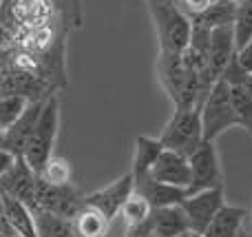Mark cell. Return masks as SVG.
<instances>
[{
  "instance_id": "1",
  "label": "cell",
  "mask_w": 252,
  "mask_h": 237,
  "mask_svg": "<svg viewBox=\"0 0 252 237\" xmlns=\"http://www.w3.org/2000/svg\"><path fill=\"white\" fill-rule=\"evenodd\" d=\"M161 53H184L190 42L192 20L170 0H146Z\"/></svg>"
},
{
  "instance_id": "2",
  "label": "cell",
  "mask_w": 252,
  "mask_h": 237,
  "mask_svg": "<svg viewBox=\"0 0 252 237\" xmlns=\"http://www.w3.org/2000/svg\"><path fill=\"white\" fill-rule=\"evenodd\" d=\"M58 129H60V100L56 93L44 100L42 109H40L38 122L33 127L29 142L25 149V162L33 169L40 175V171L44 169L47 160L53 155V146H56V137H58Z\"/></svg>"
},
{
  "instance_id": "3",
  "label": "cell",
  "mask_w": 252,
  "mask_h": 237,
  "mask_svg": "<svg viewBox=\"0 0 252 237\" xmlns=\"http://www.w3.org/2000/svg\"><path fill=\"white\" fill-rule=\"evenodd\" d=\"M232 127H239L237 113L232 109L230 100V84L223 78L210 87L208 96H206L204 104H201V131H204V140L215 142L223 131Z\"/></svg>"
},
{
  "instance_id": "4",
  "label": "cell",
  "mask_w": 252,
  "mask_h": 237,
  "mask_svg": "<svg viewBox=\"0 0 252 237\" xmlns=\"http://www.w3.org/2000/svg\"><path fill=\"white\" fill-rule=\"evenodd\" d=\"M164 149L177 151L182 155H190L197 146L204 142L201 131V109L199 106H186V109H175L173 118L168 120L164 133L159 135Z\"/></svg>"
},
{
  "instance_id": "5",
  "label": "cell",
  "mask_w": 252,
  "mask_h": 237,
  "mask_svg": "<svg viewBox=\"0 0 252 237\" xmlns=\"http://www.w3.org/2000/svg\"><path fill=\"white\" fill-rule=\"evenodd\" d=\"M188 164H190V184H188V195L197 193V191H208L223 186V171L221 162H219V153L215 142L204 140L190 155H188Z\"/></svg>"
},
{
  "instance_id": "6",
  "label": "cell",
  "mask_w": 252,
  "mask_h": 237,
  "mask_svg": "<svg viewBox=\"0 0 252 237\" xmlns=\"http://www.w3.org/2000/svg\"><path fill=\"white\" fill-rule=\"evenodd\" d=\"M82 204H84V195L73 184L53 186L38 177V189H35V200L31 211H47L73 220L75 213L82 208Z\"/></svg>"
},
{
  "instance_id": "7",
  "label": "cell",
  "mask_w": 252,
  "mask_h": 237,
  "mask_svg": "<svg viewBox=\"0 0 252 237\" xmlns=\"http://www.w3.org/2000/svg\"><path fill=\"white\" fill-rule=\"evenodd\" d=\"M223 204H226L223 186H219V189L197 191V193L186 195L179 206H182L184 215H186L188 231L190 233H204L206 226L210 224V220L217 215V211Z\"/></svg>"
},
{
  "instance_id": "8",
  "label": "cell",
  "mask_w": 252,
  "mask_h": 237,
  "mask_svg": "<svg viewBox=\"0 0 252 237\" xmlns=\"http://www.w3.org/2000/svg\"><path fill=\"white\" fill-rule=\"evenodd\" d=\"M130 193H133V175L126 173V175L118 177V180L111 182V184L84 195V204L95 206L97 211H102L109 220H115V217L120 215V208H122L124 200L128 198Z\"/></svg>"
},
{
  "instance_id": "9",
  "label": "cell",
  "mask_w": 252,
  "mask_h": 237,
  "mask_svg": "<svg viewBox=\"0 0 252 237\" xmlns=\"http://www.w3.org/2000/svg\"><path fill=\"white\" fill-rule=\"evenodd\" d=\"M44 100H31L27 102V106L22 109V113L16 118V122L2 133V149H7L9 153H13L16 158H22L27 149V142H29L33 127L38 122L40 109H42Z\"/></svg>"
},
{
  "instance_id": "10",
  "label": "cell",
  "mask_w": 252,
  "mask_h": 237,
  "mask_svg": "<svg viewBox=\"0 0 252 237\" xmlns=\"http://www.w3.org/2000/svg\"><path fill=\"white\" fill-rule=\"evenodd\" d=\"M0 222H2L4 233H13L18 237H38L35 235V220L33 211L20 200L11 198L0 189Z\"/></svg>"
},
{
  "instance_id": "11",
  "label": "cell",
  "mask_w": 252,
  "mask_h": 237,
  "mask_svg": "<svg viewBox=\"0 0 252 237\" xmlns=\"http://www.w3.org/2000/svg\"><path fill=\"white\" fill-rule=\"evenodd\" d=\"M148 175L157 182L182 186V189L188 191V184H190V164H188L186 155L177 153V151H170V149H161V153L157 155Z\"/></svg>"
},
{
  "instance_id": "12",
  "label": "cell",
  "mask_w": 252,
  "mask_h": 237,
  "mask_svg": "<svg viewBox=\"0 0 252 237\" xmlns=\"http://www.w3.org/2000/svg\"><path fill=\"white\" fill-rule=\"evenodd\" d=\"M0 189L31 208L35 200V189H38V173L25 162V158H16L9 173L0 180Z\"/></svg>"
},
{
  "instance_id": "13",
  "label": "cell",
  "mask_w": 252,
  "mask_h": 237,
  "mask_svg": "<svg viewBox=\"0 0 252 237\" xmlns=\"http://www.w3.org/2000/svg\"><path fill=\"white\" fill-rule=\"evenodd\" d=\"M133 189L137 193H142L148 200L151 208H164V206H175V204H182L184 198L188 195L186 189L182 186H173V184H164V182L153 180L151 175L142 177V180L133 182Z\"/></svg>"
},
{
  "instance_id": "14",
  "label": "cell",
  "mask_w": 252,
  "mask_h": 237,
  "mask_svg": "<svg viewBox=\"0 0 252 237\" xmlns=\"http://www.w3.org/2000/svg\"><path fill=\"white\" fill-rule=\"evenodd\" d=\"M246 217H248L246 208L223 204L201 235L204 237H239L244 233Z\"/></svg>"
},
{
  "instance_id": "15",
  "label": "cell",
  "mask_w": 252,
  "mask_h": 237,
  "mask_svg": "<svg viewBox=\"0 0 252 237\" xmlns=\"http://www.w3.org/2000/svg\"><path fill=\"white\" fill-rule=\"evenodd\" d=\"M151 222H153V233L159 237H182L188 233V222L179 204L153 208Z\"/></svg>"
},
{
  "instance_id": "16",
  "label": "cell",
  "mask_w": 252,
  "mask_h": 237,
  "mask_svg": "<svg viewBox=\"0 0 252 237\" xmlns=\"http://www.w3.org/2000/svg\"><path fill=\"white\" fill-rule=\"evenodd\" d=\"M111 224H113V220H109L102 211H97L95 206H89V204H82V208L73 217L78 237H106L111 231Z\"/></svg>"
},
{
  "instance_id": "17",
  "label": "cell",
  "mask_w": 252,
  "mask_h": 237,
  "mask_svg": "<svg viewBox=\"0 0 252 237\" xmlns=\"http://www.w3.org/2000/svg\"><path fill=\"white\" fill-rule=\"evenodd\" d=\"M164 144H161L159 137H148V135H137L135 140V155H133V169H130V175L133 182L142 180L148 175L151 167L155 164L157 155L161 153Z\"/></svg>"
},
{
  "instance_id": "18",
  "label": "cell",
  "mask_w": 252,
  "mask_h": 237,
  "mask_svg": "<svg viewBox=\"0 0 252 237\" xmlns=\"http://www.w3.org/2000/svg\"><path fill=\"white\" fill-rule=\"evenodd\" d=\"M237 13V0H213L201 13L192 18V22L206 29H217V27H226L235 22Z\"/></svg>"
},
{
  "instance_id": "19",
  "label": "cell",
  "mask_w": 252,
  "mask_h": 237,
  "mask_svg": "<svg viewBox=\"0 0 252 237\" xmlns=\"http://www.w3.org/2000/svg\"><path fill=\"white\" fill-rule=\"evenodd\" d=\"M35 235L38 237H78L73 220L47 211H33Z\"/></svg>"
},
{
  "instance_id": "20",
  "label": "cell",
  "mask_w": 252,
  "mask_h": 237,
  "mask_svg": "<svg viewBox=\"0 0 252 237\" xmlns=\"http://www.w3.org/2000/svg\"><path fill=\"white\" fill-rule=\"evenodd\" d=\"M151 213H153V208H151V204H148V200L144 198L142 193H137V191L133 189V193L124 200V204H122V208H120V215L118 217H122L126 226H133V224H139V222L148 220V217H151Z\"/></svg>"
},
{
  "instance_id": "21",
  "label": "cell",
  "mask_w": 252,
  "mask_h": 237,
  "mask_svg": "<svg viewBox=\"0 0 252 237\" xmlns=\"http://www.w3.org/2000/svg\"><path fill=\"white\" fill-rule=\"evenodd\" d=\"M40 180H44L47 184L53 186H62V184H71V177H73V169H71L69 160L60 158V155H51L44 164V169L40 171Z\"/></svg>"
},
{
  "instance_id": "22",
  "label": "cell",
  "mask_w": 252,
  "mask_h": 237,
  "mask_svg": "<svg viewBox=\"0 0 252 237\" xmlns=\"http://www.w3.org/2000/svg\"><path fill=\"white\" fill-rule=\"evenodd\" d=\"M232 31H235V47L239 49L252 40V0H237V13L235 22H232Z\"/></svg>"
},
{
  "instance_id": "23",
  "label": "cell",
  "mask_w": 252,
  "mask_h": 237,
  "mask_svg": "<svg viewBox=\"0 0 252 237\" xmlns=\"http://www.w3.org/2000/svg\"><path fill=\"white\" fill-rule=\"evenodd\" d=\"M230 100L237 120H239V127L252 135V98L246 93L244 87H230Z\"/></svg>"
},
{
  "instance_id": "24",
  "label": "cell",
  "mask_w": 252,
  "mask_h": 237,
  "mask_svg": "<svg viewBox=\"0 0 252 237\" xmlns=\"http://www.w3.org/2000/svg\"><path fill=\"white\" fill-rule=\"evenodd\" d=\"M27 102L29 100L22 96H0V133H4L16 122V118L27 106Z\"/></svg>"
},
{
  "instance_id": "25",
  "label": "cell",
  "mask_w": 252,
  "mask_h": 237,
  "mask_svg": "<svg viewBox=\"0 0 252 237\" xmlns=\"http://www.w3.org/2000/svg\"><path fill=\"white\" fill-rule=\"evenodd\" d=\"M219 78H223L228 84H230V87H244L248 73L241 69V65L237 62V58L232 56L230 60H228V65L223 67V71H221V75H219Z\"/></svg>"
},
{
  "instance_id": "26",
  "label": "cell",
  "mask_w": 252,
  "mask_h": 237,
  "mask_svg": "<svg viewBox=\"0 0 252 237\" xmlns=\"http://www.w3.org/2000/svg\"><path fill=\"white\" fill-rule=\"evenodd\" d=\"M235 58H237V62L241 65V69L250 75L252 73V40H248L246 44H241V47L237 49Z\"/></svg>"
},
{
  "instance_id": "27",
  "label": "cell",
  "mask_w": 252,
  "mask_h": 237,
  "mask_svg": "<svg viewBox=\"0 0 252 237\" xmlns=\"http://www.w3.org/2000/svg\"><path fill=\"white\" fill-rule=\"evenodd\" d=\"M153 235V222L151 217L139 224H133V226H126V237H151Z\"/></svg>"
},
{
  "instance_id": "28",
  "label": "cell",
  "mask_w": 252,
  "mask_h": 237,
  "mask_svg": "<svg viewBox=\"0 0 252 237\" xmlns=\"http://www.w3.org/2000/svg\"><path fill=\"white\" fill-rule=\"evenodd\" d=\"M13 162H16V155L9 153L7 149H0V180L9 173V169L13 167Z\"/></svg>"
},
{
  "instance_id": "29",
  "label": "cell",
  "mask_w": 252,
  "mask_h": 237,
  "mask_svg": "<svg viewBox=\"0 0 252 237\" xmlns=\"http://www.w3.org/2000/svg\"><path fill=\"white\" fill-rule=\"evenodd\" d=\"M244 89H246V93H248V96L252 98V73L248 75V78H246V82H244Z\"/></svg>"
},
{
  "instance_id": "30",
  "label": "cell",
  "mask_w": 252,
  "mask_h": 237,
  "mask_svg": "<svg viewBox=\"0 0 252 237\" xmlns=\"http://www.w3.org/2000/svg\"><path fill=\"white\" fill-rule=\"evenodd\" d=\"M184 237H204V235H201V233H190V231H188V233L184 235Z\"/></svg>"
},
{
  "instance_id": "31",
  "label": "cell",
  "mask_w": 252,
  "mask_h": 237,
  "mask_svg": "<svg viewBox=\"0 0 252 237\" xmlns=\"http://www.w3.org/2000/svg\"><path fill=\"white\" fill-rule=\"evenodd\" d=\"M0 235H4V229H2V224H0Z\"/></svg>"
},
{
  "instance_id": "32",
  "label": "cell",
  "mask_w": 252,
  "mask_h": 237,
  "mask_svg": "<svg viewBox=\"0 0 252 237\" xmlns=\"http://www.w3.org/2000/svg\"><path fill=\"white\" fill-rule=\"evenodd\" d=\"M250 231H252V215H250Z\"/></svg>"
},
{
  "instance_id": "33",
  "label": "cell",
  "mask_w": 252,
  "mask_h": 237,
  "mask_svg": "<svg viewBox=\"0 0 252 237\" xmlns=\"http://www.w3.org/2000/svg\"><path fill=\"white\" fill-rule=\"evenodd\" d=\"M151 237H159V235H155V233H153V235H151Z\"/></svg>"
},
{
  "instance_id": "34",
  "label": "cell",
  "mask_w": 252,
  "mask_h": 237,
  "mask_svg": "<svg viewBox=\"0 0 252 237\" xmlns=\"http://www.w3.org/2000/svg\"><path fill=\"white\" fill-rule=\"evenodd\" d=\"M248 237H252V231H250V235H248Z\"/></svg>"
}]
</instances>
